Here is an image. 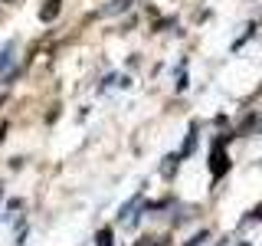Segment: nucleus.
Returning <instances> with one entry per match:
<instances>
[{
    "mask_svg": "<svg viewBox=\"0 0 262 246\" xmlns=\"http://www.w3.org/2000/svg\"><path fill=\"white\" fill-rule=\"evenodd\" d=\"M229 171V154H223V138L220 141H213V154H210V174L213 180H220Z\"/></svg>",
    "mask_w": 262,
    "mask_h": 246,
    "instance_id": "1",
    "label": "nucleus"
},
{
    "mask_svg": "<svg viewBox=\"0 0 262 246\" xmlns=\"http://www.w3.org/2000/svg\"><path fill=\"white\" fill-rule=\"evenodd\" d=\"M59 4H62V0H49L46 10L39 13V16H43V20H56V16H59Z\"/></svg>",
    "mask_w": 262,
    "mask_h": 246,
    "instance_id": "2",
    "label": "nucleus"
},
{
    "mask_svg": "<svg viewBox=\"0 0 262 246\" xmlns=\"http://www.w3.org/2000/svg\"><path fill=\"white\" fill-rule=\"evenodd\" d=\"M98 246H112V230H102V233H98Z\"/></svg>",
    "mask_w": 262,
    "mask_h": 246,
    "instance_id": "3",
    "label": "nucleus"
},
{
    "mask_svg": "<svg viewBox=\"0 0 262 246\" xmlns=\"http://www.w3.org/2000/svg\"><path fill=\"white\" fill-rule=\"evenodd\" d=\"M128 7V0H112V7H108V13H115V10H125Z\"/></svg>",
    "mask_w": 262,
    "mask_h": 246,
    "instance_id": "4",
    "label": "nucleus"
}]
</instances>
